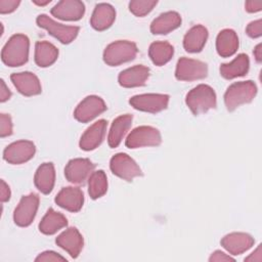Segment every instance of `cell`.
Listing matches in <instances>:
<instances>
[{
  "mask_svg": "<svg viewBox=\"0 0 262 262\" xmlns=\"http://www.w3.org/2000/svg\"><path fill=\"white\" fill-rule=\"evenodd\" d=\"M36 21L40 28L45 29L51 36L63 44H69L74 41L80 30L77 26H66L56 23L46 14L38 15Z\"/></svg>",
  "mask_w": 262,
  "mask_h": 262,
  "instance_id": "obj_5",
  "label": "cell"
},
{
  "mask_svg": "<svg viewBox=\"0 0 262 262\" xmlns=\"http://www.w3.org/2000/svg\"><path fill=\"white\" fill-rule=\"evenodd\" d=\"M174 54L173 46L166 41H157L150 44L148 55L156 66H164L172 58Z\"/></svg>",
  "mask_w": 262,
  "mask_h": 262,
  "instance_id": "obj_30",
  "label": "cell"
},
{
  "mask_svg": "<svg viewBox=\"0 0 262 262\" xmlns=\"http://www.w3.org/2000/svg\"><path fill=\"white\" fill-rule=\"evenodd\" d=\"M209 261L210 262H213V261H217V262L221 261V262H223V261H234V259L231 256L225 254L224 252H222L220 250H217V251H215V252H213L211 254V256L209 258Z\"/></svg>",
  "mask_w": 262,
  "mask_h": 262,
  "instance_id": "obj_37",
  "label": "cell"
},
{
  "mask_svg": "<svg viewBox=\"0 0 262 262\" xmlns=\"http://www.w3.org/2000/svg\"><path fill=\"white\" fill-rule=\"evenodd\" d=\"M110 168L113 174L126 181H132L135 177L142 175L141 169L136 162L124 152H119L111 159Z\"/></svg>",
  "mask_w": 262,
  "mask_h": 262,
  "instance_id": "obj_8",
  "label": "cell"
},
{
  "mask_svg": "<svg viewBox=\"0 0 262 262\" xmlns=\"http://www.w3.org/2000/svg\"><path fill=\"white\" fill-rule=\"evenodd\" d=\"M245 8L250 13L258 12L262 9V1H247L245 3Z\"/></svg>",
  "mask_w": 262,
  "mask_h": 262,
  "instance_id": "obj_39",
  "label": "cell"
},
{
  "mask_svg": "<svg viewBox=\"0 0 262 262\" xmlns=\"http://www.w3.org/2000/svg\"><path fill=\"white\" fill-rule=\"evenodd\" d=\"M36 152L35 144L30 140H18L10 143L3 151V159L12 165L30 161Z\"/></svg>",
  "mask_w": 262,
  "mask_h": 262,
  "instance_id": "obj_11",
  "label": "cell"
},
{
  "mask_svg": "<svg viewBox=\"0 0 262 262\" xmlns=\"http://www.w3.org/2000/svg\"><path fill=\"white\" fill-rule=\"evenodd\" d=\"M12 134V121L9 115L1 114L0 115V136L6 137Z\"/></svg>",
  "mask_w": 262,
  "mask_h": 262,
  "instance_id": "obj_33",
  "label": "cell"
},
{
  "mask_svg": "<svg viewBox=\"0 0 262 262\" xmlns=\"http://www.w3.org/2000/svg\"><path fill=\"white\" fill-rule=\"evenodd\" d=\"M35 261L36 262H48V261L49 262H59V261H67V259L54 251H45V252L40 253L36 257Z\"/></svg>",
  "mask_w": 262,
  "mask_h": 262,
  "instance_id": "obj_34",
  "label": "cell"
},
{
  "mask_svg": "<svg viewBox=\"0 0 262 262\" xmlns=\"http://www.w3.org/2000/svg\"><path fill=\"white\" fill-rule=\"evenodd\" d=\"M55 243L71 257L77 258L83 249L84 239L76 227H69L56 237Z\"/></svg>",
  "mask_w": 262,
  "mask_h": 262,
  "instance_id": "obj_15",
  "label": "cell"
},
{
  "mask_svg": "<svg viewBox=\"0 0 262 262\" xmlns=\"http://www.w3.org/2000/svg\"><path fill=\"white\" fill-rule=\"evenodd\" d=\"M208 39V30L202 26L196 25L190 28L183 38V47L187 52L196 53L202 51Z\"/></svg>",
  "mask_w": 262,
  "mask_h": 262,
  "instance_id": "obj_24",
  "label": "cell"
},
{
  "mask_svg": "<svg viewBox=\"0 0 262 262\" xmlns=\"http://www.w3.org/2000/svg\"><path fill=\"white\" fill-rule=\"evenodd\" d=\"M238 48V37L231 29H224L219 32L216 38V50L222 57L233 55Z\"/></svg>",
  "mask_w": 262,
  "mask_h": 262,
  "instance_id": "obj_25",
  "label": "cell"
},
{
  "mask_svg": "<svg viewBox=\"0 0 262 262\" xmlns=\"http://www.w3.org/2000/svg\"><path fill=\"white\" fill-rule=\"evenodd\" d=\"M10 79L16 90L25 96L37 95L42 91L38 77L31 72L13 73Z\"/></svg>",
  "mask_w": 262,
  "mask_h": 262,
  "instance_id": "obj_16",
  "label": "cell"
},
{
  "mask_svg": "<svg viewBox=\"0 0 262 262\" xmlns=\"http://www.w3.org/2000/svg\"><path fill=\"white\" fill-rule=\"evenodd\" d=\"M19 4V0H0V13L5 14L13 12Z\"/></svg>",
  "mask_w": 262,
  "mask_h": 262,
  "instance_id": "obj_36",
  "label": "cell"
},
{
  "mask_svg": "<svg viewBox=\"0 0 262 262\" xmlns=\"http://www.w3.org/2000/svg\"><path fill=\"white\" fill-rule=\"evenodd\" d=\"M55 203L60 208L70 212H78L84 204V193L79 187H63L55 196Z\"/></svg>",
  "mask_w": 262,
  "mask_h": 262,
  "instance_id": "obj_17",
  "label": "cell"
},
{
  "mask_svg": "<svg viewBox=\"0 0 262 262\" xmlns=\"http://www.w3.org/2000/svg\"><path fill=\"white\" fill-rule=\"evenodd\" d=\"M106 110V104L103 99L96 95L85 97L75 108L74 117L81 123H87Z\"/></svg>",
  "mask_w": 262,
  "mask_h": 262,
  "instance_id": "obj_12",
  "label": "cell"
},
{
  "mask_svg": "<svg viewBox=\"0 0 262 262\" xmlns=\"http://www.w3.org/2000/svg\"><path fill=\"white\" fill-rule=\"evenodd\" d=\"M149 77V69L142 64H137L122 71L118 77L119 84L125 88L143 86Z\"/></svg>",
  "mask_w": 262,
  "mask_h": 262,
  "instance_id": "obj_20",
  "label": "cell"
},
{
  "mask_svg": "<svg viewBox=\"0 0 262 262\" xmlns=\"http://www.w3.org/2000/svg\"><path fill=\"white\" fill-rule=\"evenodd\" d=\"M34 183L42 193L51 192L55 183V169L52 163H43L38 167L34 176Z\"/></svg>",
  "mask_w": 262,
  "mask_h": 262,
  "instance_id": "obj_23",
  "label": "cell"
},
{
  "mask_svg": "<svg viewBox=\"0 0 262 262\" xmlns=\"http://www.w3.org/2000/svg\"><path fill=\"white\" fill-rule=\"evenodd\" d=\"M254 238L245 232H231L223 236L221 246L231 255H241L251 249L254 245Z\"/></svg>",
  "mask_w": 262,
  "mask_h": 262,
  "instance_id": "obj_19",
  "label": "cell"
},
{
  "mask_svg": "<svg viewBox=\"0 0 262 262\" xmlns=\"http://www.w3.org/2000/svg\"><path fill=\"white\" fill-rule=\"evenodd\" d=\"M185 103L191 113L196 116L216 107V93L211 86L200 84L186 94Z\"/></svg>",
  "mask_w": 262,
  "mask_h": 262,
  "instance_id": "obj_2",
  "label": "cell"
},
{
  "mask_svg": "<svg viewBox=\"0 0 262 262\" xmlns=\"http://www.w3.org/2000/svg\"><path fill=\"white\" fill-rule=\"evenodd\" d=\"M250 60L247 54H238L232 61L228 63H222L220 66V75L225 79H234L243 77L249 72Z\"/></svg>",
  "mask_w": 262,
  "mask_h": 262,
  "instance_id": "obj_26",
  "label": "cell"
},
{
  "mask_svg": "<svg viewBox=\"0 0 262 262\" xmlns=\"http://www.w3.org/2000/svg\"><path fill=\"white\" fill-rule=\"evenodd\" d=\"M157 3L158 1L155 0H133L129 2V10L135 16L142 17L148 14L157 5Z\"/></svg>",
  "mask_w": 262,
  "mask_h": 262,
  "instance_id": "obj_32",
  "label": "cell"
},
{
  "mask_svg": "<svg viewBox=\"0 0 262 262\" xmlns=\"http://www.w3.org/2000/svg\"><path fill=\"white\" fill-rule=\"evenodd\" d=\"M58 57V49L48 41H39L35 45V62L41 68L53 64Z\"/></svg>",
  "mask_w": 262,
  "mask_h": 262,
  "instance_id": "obj_28",
  "label": "cell"
},
{
  "mask_svg": "<svg viewBox=\"0 0 262 262\" xmlns=\"http://www.w3.org/2000/svg\"><path fill=\"white\" fill-rule=\"evenodd\" d=\"M246 33L251 38H259L262 35V20L257 19L254 21H251L247 28Z\"/></svg>",
  "mask_w": 262,
  "mask_h": 262,
  "instance_id": "obj_35",
  "label": "cell"
},
{
  "mask_svg": "<svg viewBox=\"0 0 262 262\" xmlns=\"http://www.w3.org/2000/svg\"><path fill=\"white\" fill-rule=\"evenodd\" d=\"M161 141V133L157 128L151 126H139L129 133L125 144L129 148H138L143 146H157Z\"/></svg>",
  "mask_w": 262,
  "mask_h": 262,
  "instance_id": "obj_6",
  "label": "cell"
},
{
  "mask_svg": "<svg viewBox=\"0 0 262 262\" xmlns=\"http://www.w3.org/2000/svg\"><path fill=\"white\" fill-rule=\"evenodd\" d=\"M106 126L107 123L105 120H98L90 127H88L81 136L79 142L80 148L89 151L98 147L104 138Z\"/></svg>",
  "mask_w": 262,
  "mask_h": 262,
  "instance_id": "obj_18",
  "label": "cell"
},
{
  "mask_svg": "<svg viewBox=\"0 0 262 262\" xmlns=\"http://www.w3.org/2000/svg\"><path fill=\"white\" fill-rule=\"evenodd\" d=\"M85 13V5L79 0H62L51 8V14L62 20H79Z\"/></svg>",
  "mask_w": 262,
  "mask_h": 262,
  "instance_id": "obj_14",
  "label": "cell"
},
{
  "mask_svg": "<svg viewBox=\"0 0 262 262\" xmlns=\"http://www.w3.org/2000/svg\"><path fill=\"white\" fill-rule=\"evenodd\" d=\"M107 190V178L102 170L94 171L88 178V192L91 199L101 198Z\"/></svg>",
  "mask_w": 262,
  "mask_h": 262,
  "instance_id": "obj_31",
  "label": "cell"
},
{
  "mask_svg": "<svg viewBox=\"0 0 262 262\" xmlns=\"http://www.w3.org/2000/svg\"><path fill=\"white\" fill-rule=\"evenodd\" d=\"M181 25V16L176 11H167L156 17L150 24V32L155 35L168 34Z\"/></svg>",
  "mask_w": 262,
  "mask_h": 262,
  "instance_id": "obj_22",
  "label": "cell"
},
{
  "mask_svg": "<svg viewBox=\"0 0 262 262\" xmlns=\"http://www.w3.org/2000/svg\"><path fill=\"white\" fill-rule=\"evenodd\" d=\"M137 54L135 43L127 40H119L108 44L103 51V60L111 67H117L134 59Z\"/></svg>",
  "mask_w": 262,
  "mask_h": 262,
  "instance_id": "obj_4",
  "label": "cell"
},
{
  "mask_svg": "<svg viewBox=\"0 0 262 262\" xmlns=\"http://www.w3.org/2000/svg\"><path fill=\"white\" fill-rule=\"evenodd\" d=\"M94 165L89 159H73L64 168V176L68 181L75 184H83L93 172Z\"/></svg>",
  "mask_w": 262,
  "mask_h": 262,
  "instance_id": "obj_13",
  "label": "cell"
},
{
  "mask_svg": "<svg viewBox=\"0 0 262 262\" xmlns=\"http://www.w3.org/2000/svg\"><path fill=\"white\" fill-rule=\"evenodd\" d=\"M208 75V67L205 62L181 57L176 64L175 77L179 81H195L206 78Z\"/></svg>",
  "mask_w": 262,
  "mask_h": 262,
  "instance_id": "obj_7",
  "label": "cell"
},
{
  "mask_svg": "<svg viewBox=\"0 0 262 262\" xmlns=\"http://www.w3.org/2000/svg\"><path fill=\"white\" fill-rule=\"evenodd\" d=\"M262 247L261 245L258 246V248L247 258H245V261H261L262 259Z\"/></svg>",
  "mask_w": 262,
  "mask_h": 262,
  "instance_id": "obj_41",
  "label": "cell"
},
{
  "mask_svg": "<svg viewBox=\"0 0 262 262\" xmlns=\"http://www.w3.org/2000/svg\"><path fill=\"white\" fill-rule=\"evenodd\" d=\"M11 96V92L8 89V87L6 86L4 80H1V87H0V101L1 102H5L6 100H8Z\"/></svg>",
  "mask_w": 262,
  "mask_h": 262,
  "instance_id": "obj_40",
  "label": "cell"
},
{
  "mask_svg": "<svg viewBox=\"0 0 262 262\" xmlns=\"http://www.w3.org/2000/svg\"><path fill=\"white\" fill-rule=\"evenodd\" d=\"M29 38L24 34H15L2 48V61L8 67H20L29 59Z\"/></svg>",
  "mask_w": 262,
  "mask_h": 262,
  "instance_id": "obj_1",
  "label": "cell"
},
{
  "mask_svg": "<svg viewBox=\"0 0 262 262\" xmlns=\"http://www.w3.org/2000/svg\"><path fill=\"white\" fill-rule=\"evenodd\" d=\"M129 103L137 111L156 114L167 108L169 103V95L159 93L139 94L132 96Z\"/></svg>",
  "mask_w": 262,
  "mask_h": 262,
  "instance_id": "obj_9",
  "label": "cell"
},
{
  "mask_svg": "<svg viewBox=\"0 0 262 262\" xmlns=\"http://www.w3.org/2000/svg\"><path fill=\"white\" fill-rule=\"evenodd\" d=\"M257 94V86L253 81H241L231 84L224 94V103L228 111L251 102Z\"/></svg>",
  "mask_w": 262,
  "mask_h": 262,
  "instance_id": "obj_3",
  "label": "cell"
},
{
  "mask_svg": "<svg viewBox=\"0 0 262 262\" xmlns=\"http://www.w3.org/2000/svg\"><path fill=\"white\" fill-rule=\"evenodd\" d=\"M132 119L131 115L126 114L119 116L113 121L107 136V142L112 148L117 147L121 143L123 137L132 124Z\"/></svg>",
  "mask_w": 262,
  "mask_h": 262,
  "instance_id": "obj_27",
  "label": "cell"
},
{
  "mask_svg": "<svg viewBox=\"0 0 262 262\" xmlns=\"http://www.w3.org/2000/svg\"><path fill=\"white\" fill-rule=\"evenodd\" d=\"M39 207V196L36 193L24 195L13 213L14 223L20 227L29 226L37 214Z\"/></svg>",
  "mask_w": 262,
  "mask_h": 262,
  "instance_id": "obj_10",
  "label": "cell"
},
{
  "mask_svg": "<svg viewBox=\"0 0 262 262\" xmlns=\"http://www.w3.org/2000/svg\"><path fill=\"white\" fill-rule=\"evenodd\" d=\"M51 1L50 0H46V1H38V0H33V3L38 5V6H45L47 4H49Z\"/></svg>",
  "mask_w": 262,
  "mask_h": 262,
  "instance_id": "obj_43",
  "label": "cell"
},
{
  "mask_svg": "<svg viewBox=\"0 0 262 262\" xmlns=\"http://www.w3.org/2000/svg\"><path fill=\"white\" fill-rule=\"evenodd\" d=\"M254 56L257 62L262 61V44L259 43L255 48H254Z\"/></svg>",
  "mask_w": 262,
  "mask_h": 262,
  "instance_id": "obj_42",
  "label": "cell"
},
{
  "mask_svg": "<svg viewBox=\"0 0 262 262\" xmlns=\"http://www.w3.org/2000/svg\"><path fill=\"white\" fill-rule=\"evenodd\" d=\"M68 225L67 218L52 208H50L47 213L42 218L41 222L39 223V230L47 235L54 234L59 229L66 227Z\"/></svg>",
  "mask_w": 262,
  "mask_h": 262,
  "instance_id": "obj_29",
  "label": "cell"
},
{
  "mask_svg": "<svg viewBox=\"0 0 262 262\" xmlns=\"http://www.w3.org/2000/svg\"><path fill=\"white\" fill-rule=\"evenodd\" d=\"M116 19V10L108 3H99L95 6L90 25L96 31H104L108 29Z\"/></svg>",
  "mask_w": 262,
  "mask_h": 262,
  "instance_id": "obj_21",
  "label": "cell"
},
{
  "mask_svg": "<svg viewBox=\"0 0 262 262\" xmlns=\"http://www.w3.org/2000/svg\"><path fill=\"white\" fill-rule=\"evenodd\" d=\"M10 195H11V192H10V188H9L8 184L4 180H1V186H0V200H1V202L5 203V202L9 201Z\"/></svg>",
  "mask_w": 262,
  "mask_h": 262,
  "instance_id": "obj_38",
  "label": "cell"
}]
</instances>
